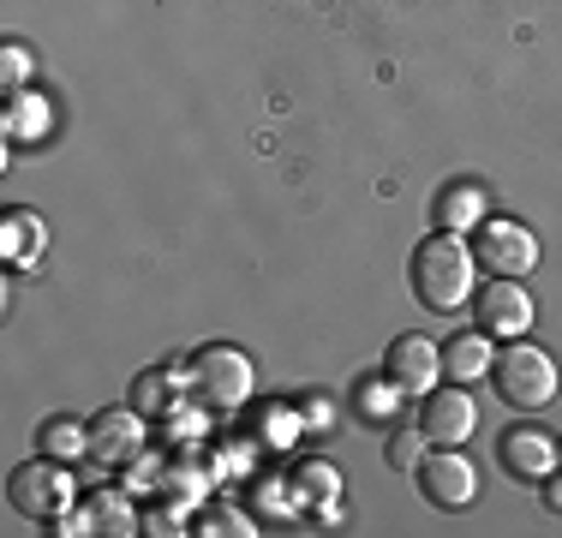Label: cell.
<instances>
[{
    "label": "cell",
    "instance_id": "6",
    "mask_svg": "<svg viewBox=\"0 0 562 538\" xmlns=\"http://www.w3.org/2000/svg\"><path fill=\"white\" fill-rule=\"evenodd\" d=\"M473 258H479V269H491V276H515L520 281L532 264H539V239H532L527 222H479Z\"/></svg>",
    "mask_w": 562,
    "mask_h": 538
},
{
    "label": "cell",
    "instance_id": "15",
    "mask_svg": "<svg viewBox=\"0 0 562 538\" xmlns=\"http://www.w3.org/2000/svg\"><path fill=\"white\" fill-rule=\"evenodd\" d=\"M43 246H48L43 215L12 210V215H7V258H12V264H31V258H43Z\"/></svg>",
    "mask_w": 562,
    "mask_h": 538
},
{
    "label": "cell",
    "instance_id": "20",
    "mask_svg": "<svg viewBox=\"0 0 562 538\" xmlns=\"http://www.w3.org/2000/svg\"><path fill=\"white\" fill-rule=\"evenodd\" d=\"M390 389H395L390 377H383V383H371V377H366V383H359V395H353V407L366 413V419H390V407H395Z\"/></svg>",
    "mask_w": 562,
    "mask_h": 538
},
{
    "label": "cell",
    "instance_id": "12",
    "mask_svg": "<svg viewBox=\"0 0 562 538\" xmlns=\"http://www.w3.org/2000/svg\"><path fill=\"white\" fill-rule=\"evenodd\" d=\"M431 222L443 234H467V227L485 222V186L479 180H449L443 192L431 198Z\"/></svg>",
    "mask_w": 562,
    "mask_h": 538
},
{
    "label": "cell",
    "instance_id": "1",
    "mask_svg": "<svg viewBox=\"0 0 562 538\" xmlns=\"http://www.w3.org/2000/svg\"><path fill=\"white\" fill-rule=\"evenodd\" d=\"M407 276H413V293H419L431 312H454V305H467L479 288V258L461 234H443V227H437L431 239L413 246Z\"/></svg>",
    "mask_w": 562,
    "mask_h": 538
},
{
    "label": "cell",
    "instance_id": "8",
    "mask_svg": "<svg viewBox=\"0 0 562 538\" xmlns=\"http://www.w3.org/2000/svg\"><path fill=\"white\" fill-rule=\"evenodd\" d=\"M473 425H479V407H473L467 389H425V401H419L425 442H437V449H461V442L473 437Z\"/></svg>",
    "mask_w": 562,
    "mask_h": 538
},
{
    "label": "cell",
    "instance_id": "5",
    "mask_svg": "<svg viewBox=\"0 0 562 538\" xmlns=\"http://www.w3.org/2000/svg\"><path fill=\"white\" fill-rule=\"evenodd\" d=\"M7 496H12V508H19V515L55 520V515H66V503H72V479H66V467L48 455V461L19 467V473L7 479Z\"/></svg>",
    "mask_w": 562,
    "mask_h": 538
},
{
    "label": "cell",
    "instance_id": "23",
    "mask_svg": "<svg viewBox=\"0 0 562 538\" xmlns=\"http://www.w3.org/2000/svg\"><path fill=\"white\" fill-rule=\"evenodd\" d=\"M557 461H562V442H557Z\"/></svg>",
    "mask_w": 562,
    "mask_h": 538
},
{
    "label": "cell",
    "instance_id": "19",
    "mask_svg": "<svg viewBox=\"0 0 562 538\" xmlns=\"http://www.w3.org/2000/svg\"><path fill=\"white\" fill-rule=\"evenodd\" d=\"M168 401H173L168 371H144V377H138V389H132V407H138V413H162Z\"/></svg>",
    "mask_w": 562,
    "mask_h": 538
},
{
    "label": "cell",
    "instance_id": "16",
    "mask_svg": "<svg viewBox=\"0 0 562 538\" xmlns=\"http://www.w3.org/2000/svg\"><path fill=\"white\" fill-rule=\"evenodd\" d=\"M383 461H390L395 473H413V467L425 461V430L419 425H395L390 442H383Z\"/></svg>",
    "mask_w": 562,
    "mask_h": 538
},
{
    "label": "cell",
    "instance_id": "22",
    "mask_svg": "<svg viewBox=\"0 0 562 538\" xmlns=\"http://www.w3.org/2000/svg\"><path fill=\"white\" fill-rule=\"evenodd\" d=\"M544 503H551L557 515H562V479H544Z\"/></svg>",
    "mask_w": 562,
    "mask_h": 538
},
{
    "label": "cell",
    "instance_id": "11",
    "mask_svg": "<svg viewBox=\"0 0 562 538\" xmlns=\"http://www.w3.org/2000/svg\"><path fill=\"white\" fill-rule=\"evenodd\" d=\"M138 442H144L138 407H109L90 419V455H102V461H126V455H138Z\"/></svg>",
    "mask_w": 562,
    "mask_h": 538
},
{
    "label": "cell",
    "instance_id": "14",
    "mask_svg": "<svg viewBox=\"0 0 562 538\" xmlns=\"http://www.w3.org/2000/svg\"><path fill=\"white\" fill-rule=\"evenodd\" d=\"M43 126H48V102L36 90H7V138L31 144V138H43Z\"/></svg>",
    "mask_w": 562,
    "mask_h": 538
},
{
    "label": "cell",
    "instance_id": "9",
    "mask_svg": "<svg viewBox=\"0 0 562 538\" xmlns=\"http://www.w3.org/2000/svg\"><path fill=\"white\" fill-rule=\"evenodd\" d=\"M383 377H390L401 395H425L443 377V347H431L425 335H395L390 354H383Z\"/></svg>",
    "mask_w": 562,
    "mask_h": 538
},
{
    "label": "cell",
    "instance_id": "18",
    "mask_svg": "<svg viewBox=\"0 0 562 538\" xmlns=\"http://www.w3.org/2000/svg\"><path fill=\"white\" fill-rule=\"evenodd\" d=\"M90 449V425H72V419H48L43 425V455H85Z\"/></svg>",
    "mask_w": 562,
    "mask_h": 538
},
{
    "label": "cell",
    "instance_id": "2",
    "mask_svg": "<svg viewBox=\"0 0 562 538\" xmlns=\"http://www.w3.org/2000/svg\"><path fill=\"white\" fill-rule=\"evenodd\" d=\"M491 383H497V395L515 401V407H544L562 377H557V359L544 354V347L508 341V347H497V359H491Z\"/></svg>",
    "mask_w": 562,
    "mask_h": 538
},
{
    "label": "cell",
    "instance_id": "10",
    "mask_svg": "<svg viewBox=\"0 0 562 538\" xmlns=\"http://www.w3.org/2000/svg\"><path fill=\"white\" fill-rule=\"evenodd\" d=\"M497 461L508 479H551L557 473V437L539 425H515V430H503Z\"/></svg>",
    "mask_w": 562,
    "mask_h": 538
},
{
    "label": "cell",
    "instance_id": "21",
    "mask_svg": "<svg viewBox=\"0 0 562 538\" xmlns=\"http://www.w3.org/2000/svg\"><path fill=\"white\" fill-rule=\"evenodd\" d=\"M24 78H31V48H24V43H7V60H0V85H7V90H24Z\"/></svg>",
    "mask_w": 562,
    "mask_h": 538
},
{
    "label": "cell",
    "instance_id": "3",
    "mask_svg": "<svg viewBox=\"0 0 562 538\" xmlns=\"http://www.w3.org/2000/svg\"><path fill=\"white\" fill-rule=\"evenodd\" d=\"M186 383L198 389L204 407H239V401L251 395V359L239 354V347H222V341L216 347H198Z\"/></svg>",
    "mask_w": 562,
    "mask_h": 538
},
{
    "label": "cell",
    "instance_id": "17",
    "mask_svg": "<svg viewBox=\"0 0 562 538\" xmlns=\"http://www.w3.org/2000/svg\"><path fill=\"white\" fill-rule=\"evenodd\" d=\"M293 491H300L305 503H329V496L341 491V473L329 461H305L300 473H293Z\"/></svg>",
    "mask_w": 562,
    "mask_h": 538
},
{
    "label": "cell",
    "instance_id": "13",
    "mask_svg": "<svg viewBox=\"0 0 562 538\" xmlns=\"http://www.w3.org/2000/svg\"><path fill=\"white\" fill-rule=\"evenodd\" d=\"M491 359H497V347H491L485 329L454 335V341L443 347V377L449 383H479V377H491Z\"/></svg>",
    "mask_w": 562,
    "mask_h": 538
},
{
    "label": "cell",
    "instance_id": "4",
    "mask_svg": "<svg viewBox=\"0 0 562 538\" xmlns=\"http://www.w3.org/2000/svg\"><path fill=\"white\" fill-rule=\"evenodd\" d=\"M473 329H485L491 341H520V335L532 329V293L520 288L515 276H491L485 288H473Z\"/></svg>",
    "mask_w": 562,
    "mask_h": 538
},
{
    "label": "cell",
    "instance_id": "7",
    "mask_svg": "<svg viewBox=\"0 0 562 538\" xmlns=\"http://www.w3.org/2000/svg\"><path fill=\"white\" fill-rule=\"evenodd\" d=\"M413 479H419V491H425V503H431V508H467L479 496V467L467 461L461 449L425 455V461L413 467Z\"/></svg>",
    "mask_w": 562,
    "mask_h": 538
}]
</instances>
